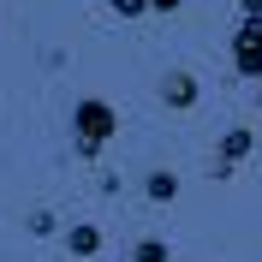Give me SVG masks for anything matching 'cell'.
<instances>
[{"label": "cell", "instance_id": "obj_1", "mask_svg": "<svg viewBox=\"0 0 262 262\" xmlns=\"http://www.w3.org/2000/svg\"><path fill=\"white\" fill-rule=\"evenodd\" d=\"M119 137V114H114V101H101V96H83L78 107H72V143H78L83 161H96L101 149Z\"/></svg>", "mask_w": 262, "mask_h": 262}, {"label": "cell", "instance_id": "obj_2", "mask_svg": "<svg viewBox=\"0 0 262 262\" xmlns=\"http://www.w3.org/2000/svg\"><path fill=\"white\" fill-rule=\"evenodd\" d=\"M232 72L262 83V18H238V30H232Z\"/></svg>", "mask_w": 262, "mask_h": 262}, {"label": "cell", "instance_id": "obj_3", "mask_svg": "<svg viewBox=\"0 0 262 262\" xmlns=\"http://www.w3.org/2000/svg\"><path fill=\"white\" fill-rule=\"evenodd\" d=\"M196 96H203V90H196V78H191V72H185V66H179V72H167V78H161V101H167V107H173V114H191V107H196Z\"/></svg>", "mask_w": 262, "mask_h": 262}, {"label": "cell", "instance_id": "obj_4", "mask_svg": "<svg viewBox=\"0 0 262 262\" xmlns=\"http://www.w3.org/2000/svg\"><path fill=\"white\" fill-rule=\"evenodd\" d=\"M250 143H256V137H250V125H232L227 137H221V149H214V173H232V167L250 155Z\"/></svg>", "mask_w": 262, "mask_h": 262}, {"label": "cell", "instance_id": "obj_5", "mask_svg": "<svg viewBox=\"0 0 262 262\" xmlns=\"http://www.w3.org/2000/svg\"><path fill=\"white\" fill-rule=\"evenodd\" d=\"M66 250H72V256H96L101 250V227H90V221L66 227Z\"/></svg>", "mask_w": 262, "mask_h": 262}, {"label": "cell", "instance_id": "obj_6", "mask_svg": "<svg viewBox=\"0 0 262 262\" xmlns=\"http://www.w3.org/2000/svg\"><path fill=\"white\" fill-rule=\"evenodd\" d=\"M143 191H149V203H173L179 196V173H167V167H155L143 179Z\"/></svg>", "mask_w": 262, "mask_h": 262}, {"label": "cell", "instance_id": "obj_7", "mask_svg": "<svg viewBox=\"0 0 262 262\" xmlns=\"http://www.w3.org/2000/svg\"><path fill=\"white\" fill-rule=\"evenodd\" d=\"M131 262H167V245L161 238H143V245L131 250Z\"/></svg>", "mask_w": 262, "mask_h": 262}, {"label": "cell", "instance_id": "obj_8", "mask_svg": "<svg viewBox=\"0 0 262 262\" xmlns=\"http://www.w3.org/2000/svg\"><path fill=\"white\" fill-rule=\"evenodd\" d=\"M114 6V18H143L149 12V0H107Z\"/></svg>", "mask_w": 262, "mask_h": 262}, {"label": "cell", "instance_id": "obj_9", "mask_svg": "<svg viewBox=\"0 0 262 262\" xmlns=\"http://www.w3.org/2000/svg\"><path fill=\"white\" fill-rule=\"evenodd\" d=\"M30 232H54V214L48 209H30Z\"/></svg>", "mask_w": 262, "mask_h": 262}, {"label": "cell", "instance_id": "obj_10", "mask_svg": "<svg viewBox=\"0 0 262 262\" xmlns=\"http://www.w3.org/2000/svg\"><path fill=\"white\" fill-rule=\"evenodd\" d=\"M238 12H245V18H262V0H238Z\"/></svg>", "mask_w": 262, "mask_h": 262}, {"label": "cell", "instance_id": "obj_11", "mask_svg": "<svg viewBox=\"0 0 262 262\" xmlns=\"http://www.w3.org/2000/svg\"><path fill=\"white\" fill-rule=\"evenodd\" d=\"M149 12H179V0H149Z\"/></svg>", "mask_w": 262, "mask_h": 262}, {"label": "cell", "instance_id": "obj_12", "mask_svg": "<svg viewBox=\"0 0 262 262\" xmlns=\"http://www.w3.org/2000/svg\"><path fill=\"white\" fill-rule=\"evenodd\" d=\"M256 107H262V83H256Z\"/></svg>", "mask_w": 262, "mask_h": 262}]
</instances>
